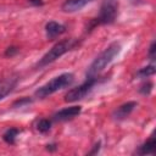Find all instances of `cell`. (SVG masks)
<instances>
[{"instance_id": "cell-1", "label": "cell", "mask_w": 156, "mask_h": 156, "mask_svg": "<svg viewBox=\"0 0 156 156\" xmlns=\"http://www.w3.org/2000/svg\"><path fill=\"white\" fill-rule=\"evenodd\" d=\"M119 51H121V44L117 41L111 43L90 63V66L87 69V78H96L106 68V66H108L111 61L119 54Z\"/></svg>"}, {"instance_id": "cell-2", "label": "cell", "mask_w": 156, "mask_h": 156, "mask_svg": "<svg viewBox=\"0 0 156 156\" xmlns=\"http://www.w3.org/2000/svg\"><path fill=\"white\" fill-rule=\"evenodd\" d=\"M74 80V76L73 73H62L55 78H52L51 80H49L46 84L41 85L40 88H38L35 90V96L39 98V99H45L48 96H50L51 94L61 90V89H65L67 87H69Z\"/></svg>"}, {"instance_id": "cell-3", "label": "cell", "mask_w": 156, "mask_h": 156, "mask_svg": "<svg viewBox=\"0 0 156 156\" xmlns=\"http://www.w3.org/2000/svg\"><path fill=\"white\" fill-rule=\"evenodd\" d=\"M77 45V40L76 39H63L58 43H56L37 63V68H41L54 61H56L58 57H61L62 55H65L66 52H68L71 49H73Z\"/></svg>"}, {"instance_id": "cell-4", "label": "cell", "mask_w": 156, "mask_h": 156, "mask_svg": "<svg viewBox=\"0 0 156 156\" xmlns=\"http://www.w3.org/2000/svg\"><path fill=\"white\" fill-rule=\"evenodd\" d=\"M118 16V0H102L98 17L93 21L91 27L99 24H111Z\"/></svg>"}, {"instance_id": "cell-5", "label": "cell", "mask_w": 156, "mask_h": 156, "mask_svg": "<svg viewBox=\"0 0 156 156\" xmlns=\"http://www.w3.org/2000/svg\"><path fill=\"white\" fill-rule=\"evenodd\" d=\"M96 83H98V78H87V80L84 83H82L80 85H78L77 88L68 90V93L65 96V101L74 102V101H78V100L85 98L94 89Z\"/></svg>"}, {"instance_id": "cell-6", "label": "cell", "mask_w": 156, "mask_h": 156, "mask_svg": "<svg viewBox=\"0 0 156 156\" xmlns=\"http://www.w3.org/2000/svg\"><path fill=\"white\" fill-rule=\"evenodd\" d=\"M82 112V107L78 106H69V107H65L60 111H57L54 115V121L56 122H65L68 119H72L74 117H77L79 113Z\"/></svg>"}, {"instance_id": "cell-7", "label": "cell", "mask_w": 156, "mask_h": 156, "mask_svg": "<svg viewBox=\"0 0 156 156\" xmlns=\"http://www.w3.org/2000/svg\"><path fill=\"white\" fill-rule=\"evenodd\" d=\"M18 83V76L12 74L10 77H6L0 80V100L5 99L17 85Z\"/></svg>"}, {"instance_id": "cell-8", "label": "cell", "mask_w": 156, "mask_h": 156, "mask_svg": "<svg viewBox=\"0 0 156 156\" xmlns=\"http://www.w3.org/2000/svg\"><path fill=\"white\" fill-rule=\"evenodd\" d=\"M136 106H138V104H136L135 101H128V102H126V104L118 106V107L113 111L112 117H113L115 119H117V121L124 119V118H127V117L134 111V108H135Z\"/></svg>"}, {"instance_id": "cell-9", "label": "cell", "mask_w": 156, "mask_h": 156, "mask_svg": "<svg viewBox=\"0 0 156 156\" xmlns=\"http://www.w3.org/2000/svg\"><path fill=\"white\" fill-rule=\"evenodd\" d=\"M45 32H46V37L49 39H55L56 37H58L66 32V27L55 21H50L45 26Z\"/></svg>"}, {"instance_id": "cell-10", "label": "cell", "mask_w": 156, "mask_h": 156, "mask_svg": "<svg viewBox=\"0 0 156 156\" xmlns=\"http://www.w3.org/2000/svg\"><path fill=\"white\" fill-rule=\"evenodd\" d=\"M90 1H93V0H66V1L62 4L61 9H62V11H65V12L72 13V12H77V11H79V10H82V9H83L85 5H88Z\"/></svg>"}, {"instance_id": "cell-11", "label": "cell", "mask_w": 156, "mask_h": 156, "mask_svg": "<svg viewBox=\"0 0 156 156\" xmlns=\"http://www.w3.org/2000/svg\"><path fill=\"white\" fill-rule=\"evenodd\" d=\"M139 155H152L155 152V138L151 136L146 143H144L136 151Z\"/></svg>"}, {"instance_id": "cell-12", "label": "cell", "mask_w": 156, "mask_h": 156, "mask_svg": "<svg viewBox=\"0 0 156 156\" xmlns=\"http://www.w3.org/2000/svg\"><path fill=\"white\" fill-rule=\"evenodd\" d=\"M18 133H20V129H17V128H10V129H7L4 133L2 139L7 144H15V140H16V136L18 135Z\"/></svg>"}, {"instance_id": "cell-13", "label": "cell", "mask_w": 156, "mask_h": 156, "mask_svg": "<svg viewBox=\"0 0 156 156\" xmlns=\"http://www.w3.org/2000/svg\"><path fill=\"white\" fill-rule=\"evenodd\" d=\"M155 72H156L155 66L150 65V66H146V67L140 68V69L136 72V77H140V78H146V77H150V76L155 74Z\"/></svg>"}, {"instance_id": "cell-14", "label": "cell", "mask_w": 156, "mask_h": 156, "mask_svg": "<svg viewBox=\"0 0 156 156\" xmlns=\"http://www.w3.org/2000/svg\"><path fill=\"white\" fill-rule=\"evenodd\" d=\"M50 128H51V121H49L46 118H41L37 123V129L40 133H46L50 130Z\"/></svg>"}, {"instance_id": "cell-15", "label": "cell", "mask_w": 156, "mask_h": 156, "mask_svg": "<svg viewBox=\"0 0 156 156\" xmlns=\"http://www.w3.org/2000/svg\"><path fill=\"white\" fill-rule=\"evenodd\" d=\"M152 83L151 82H146V83H144L141 87H140V89H139V91L141 93V94H144V95H149L150 93H151V90H152Z\"/></svg>"}, {"instance_id": "cell-16", "label": "cell", "mask_w": 156, "mask_h": 156, "mask_svg": "<svg viewBox=\"0 0 156 156\" xmlns=\"http://www.w3.org/2000/svg\"><path fill=\"white\" fill-rule=\"evenodd\" d=\"M30 102H32V99H29V98H22V99H20V100H17V101L13 102V107H23L24 105H28Z\"/></svg>"}, {"instance_id": "cell-17", "label": "cell", "mask_w": 156, "mask_h": 156, "mask_svg": "<svg viewBox=\"0 0 156 156\" xmlns=\"http://www.w3.org/2000/svg\"><path fill=\"white\" fill-rule=\"evenodd\" d=\"M17 52H18V48H17V46H9V48L6 49V51H5V56L12 57V56H15Z\"/></svg>"}, {"instance_id": "cell-18", "label": "cell", "mask_w": 156, "mask_h": 156, "mask_svg": "<svg viewBox=\"0 0 156 156\" xmlns=\"http://www.w3.org/2000/svg\"><path fill=\"white\" fill-rule=\"evenodd\" d=\"M156 48V44H155V41L154 43H151V45H150V48H149V54H147V56H149V58L150 60H155V49Z\"/></svg>"}, {"instance_id": "cell-19", "label": "cell", "mask_w": 156, "mask_h": 156, "mask_svg": "<svg viewBox=\"0 0 156 156\" xmlns=\"http://www.w3.org/2000/svg\"><path fill=\"white\" fill-rule=\"evenodd\" d=\"M32 5H35V6H39V5H43V1L41 0H28Z\"/></svg>"}, {"instance_id": "cell-20", "label": "cell", "mask_w": 156, "mask_h": 156, "mask_svg": "<svg viewBox=\"0 0 156 156\" xmlns=\"http://www.w3.org/2000/svg\"><path fill=\"white\" fill-rule=\"evenodd\" d=\"M99 149H100V143H98V144L95 145L94 150H93V151H90V154H91V155H93V154H96V152L99 151Z\"/></svg>"}, {"instance_id": "cell-21", "label": "cell", "mask_w": 156, "mask_h": 156, "mask_svg": "<svg viewBox=\"0 0 156 156\" xmlns=\"http://www.w3.org/2000/svg\"><path fill=\"white\" fill-rule=\"evenodd\" d=\"M49 151H54V150H56V145L55 144H50V145H48V147H46Z\"/></svg>"}]
</instances>
